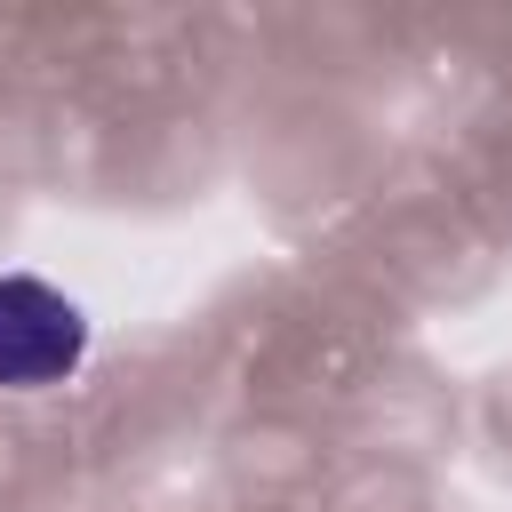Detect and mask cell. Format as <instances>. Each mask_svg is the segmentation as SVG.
Masks as SVG:
<instances>
[{"label":"cell","mask_w":512,"mask_h":512,"mask_svg":"<svg viewBox=\"0 0 512 512\" xmlns=\"http://www.w3.org/2000/svg\"><path fill=\"white\" fill-rule=\"evenodd\" d=\"M88 360V312L40 280V272H0V392H56Z\"/></svg>","instance_id":"cell-1"}]
</instances>
